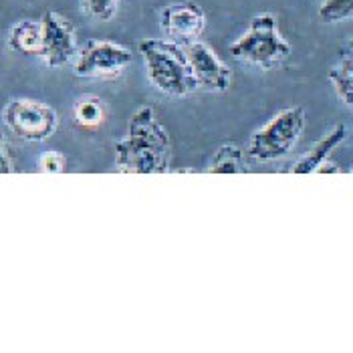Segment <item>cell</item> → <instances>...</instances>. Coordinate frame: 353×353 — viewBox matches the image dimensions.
<instances>
[{
	"label": "cell",
	"instance_id": "52a82bcc",
	"mask_svg": "<svg viewBox=\"0 0 353 353\" xmlns=\"http://www.w3.org/2000/svg\"><path fill=\"white\" fill-rule=\"evenodd\" d=\"M43 23V53L41 59L49 69H61L77 59L79 45L75 27L59 12H45Z\"/></svg>",
	"mask_w": 353,
	"mask_h": 353
},
{
	"label": "cell",
	"instance_id": "5b68a950",
	"mask_svg": "<svg viewBox=\"0 0 353 353\" xmlns=\"http://www.w3.org/2000/svg\"><path fill=\"white\" fill-rule=\"evenodd\" d=\"M2 121L14 136L25 141H45L57 132L59 115L43 101L19 97L4 105Z\"/></svg>",
	"mask_w": 353,
	"mask_h": 353
},
{
	"label": "cell",
	"instance_id": "9a60e30c",
	"mask_svg": "<svg viewBox=\"0 0 353 353\" xmlns=\"http://www.w3.org/2000/svg\"><path fill=\"white\" fill-rule=\"evenodd\" d=\"M317 17L325 25H337L353 19V0H321Z\"/></svg>",
	"mask_w": 353,
	"mask_h": 353
},
{
	"label": "cell",
	"instance_id": "277c9868",
	"mask_svg": "<svg viewBox=\"0 0 353 353\" xmlns=\"http://www.w3.org/2000/svg\"><path fill=\"white\" fill-rule=\"evenodd\" d=\"M305 109L299 105L281 109L276 115L254 130L245 143L246 158L254 162H274L293 152L305 132Z\"/></svg>",
	"mask_w": 353,
	"mask_h": 353
},
{
	"label": "cell",
	"instance_id": "ffe728a7",
	"mask_svg": "<svg viewBox=\"0 0 353 353\" xmlns=\"http://www.w3.org/2000/svg\"><path fill=\"white\" fill-rule=\"evenodd\" d=\"M350 53H353V39L350 41Z\"/></svg>",
	"mask_w": 353,
	"mask_h": 353
},
{
	"label": "cell",
	"instance_id": "6da1fadb",
	"mask_svg": "<svg viewBox=\"0 0 353 353\" xmlns=\"http://www.w3.org/2000/svg\"><path fill=\"white\" fill-rule=\"evenodd\" d=\"M172 162V139L154 108H137L125 136L115 143V170L121 174H165Z\"/></svg>",
	"mask_w": 353,
	"mask_h": 353
},
{
	"label": "cell",
	"instance_id": "5bb4252c",
	"mask_svg": "<svg viewBox=\"0 0 353 353\" xmlns=\"http://www.w3.org/2000/svg\"><path fill=\"white\" fill-rule=\"evenodd\" d=\"M73 119L77 125L87 128V130L97 128L105 119V108L99 101V97L85 95V97H79L73 105Z\"/></svg>",
	"mask_w": 353,
	"mask_h": 353
},
{
	"label": "cell",
	"instance_id": "7c38bea8",
	"mask_svg": "<svg viewBox=\"0 0 353 353\" xmlns=\"http://www.w3.org/2000/svg\"><path fill=\"white\" fill-rule=\"evenodd\" d=\"M245 150L239 148L236 143H224L216 150V154L212 156L210 165H208V174H245L248 172L245 163Z\"/></svg>",
	"mask_w": 353,
	"mask_h": 353
},
{
	"label": "cell",
	"instance_id": "ac0fdd59",
	"mask_svg": "<svg viewBox=\"0 0 353 353\" xmlns=\"http://www.w3.org/2000/svg\"><path fill=\"white\" fill-rule=\"evenodd\" d=\"M10 172H14V168H12L10 156H8V152H6V148H4V143L0 139V174H10Z\"/></svg>",
	"mask_w": 353,
	"mask_h": 353
},
{
	"label": "cell",
	"instance_id": "d6986e66",
	"mask_svg": "<svg viewBox=\"0 0 353 353\" xmlns=\"http://www.w3.org/2000/svg\"><path fill=\"white\" fill-rule=\"evenodd\" d=\"M331 172H333V174H339L341 170H339L337 165H329V162H325L321 168H319V170H317V172H315V174H331Z\"/></svg>",
	"mask_w": 353,
	"mask_h": 353
},
{
	"label": "cell",
	"instance_id": "44dd1931",
	"mask_svg": "<svg viewBox=\"0 0 353 353\" xmlns=\"http://www.w3.org/2000/svg\"><path fill=\"white\" fill-rule=\"evenodd\" d=\"M352 174H353V170H352Z\"/></svg>",
	"mask_w": 353,
	"mask_h": 353
},
{
	"label": "cell",
	"instance_id": "4fadbf2b",
	"mask_svg": "<svg viewBox=\"0 0 353 353\" xmlns=\"http://www.w3.org/2000/svg\"><path fill=\"white\" fill-rule=\"evenodd\" d=\"M327 77L333 85L337 97L345 105L353 108V53H347L337 65H333Z\"/></svg>",
	"mask_w": 353,
	"mask_h": 353
},
{
	"label": "cell",
	"instance_id": "9c48e42d",
	"mask_svg": "<svg viewBox=\"0 0 353 353\" xmlns=\"http://www.w3.org/2000/svg\"><path fill=\"white\" fill-rule=\"evenodd\" d=\"M184 51L190 63L192 75L202 91L224 93L230 87V81H232L230 67H226L224 61L206 43L196 41V43L186 45Z\"/></svg>",
	"mask_w": 353,
	"mask_h": 353
},
{
	"label": "cell",
	"instance_id": "ba28073f",
	"mask_svg": "<svg viewBox=\"0 0 353 353\" xmlns=\"http://www.w3.org/2000/svg\"><path fill=\"white\" fill-rule=\"evenodd\" d=\"M160 28L165 39L186 47L190 43L200 41L204 28H206V14L202 6L196 2H172L163 6L160 12Z\"/></svg>",
	"mask_w": 353,
	"mask_h": 353
},
{
	"label": "cell",
	"instance_id": "2e32d148",
	"mask_svg": "<svg viewBox=\"0 0 353 353\" xmlns=\"http://www.w3.org/2000/svg\"><path fill=\"white\" fill-rule=\"evenodd\" d=\"M119 4L121 0H81L85 14L99 23H109L117 14Z\"/></svg>",
	"mask_w": 353,
	"mask_h": 353
},
{
	"label": "cell",
	"instance_id": "8992f818",
	"mask_svg": "<svg viewBox=\"0 0 353 353\" xmlns=\"http://www.w3.org/2000/svg\"><path fill=\"white\" fill-rule=\"evenodd\" d=\"M134 53L113 41L91 39L83 45L73 61V73L83 79H115L119 77L130 63Z\"/></svg>",
	"mask_w": 353,
	"mask_h": 353
},
{
	"label": "cell",
	"instance_id": "30bf717a",
	"mask_svg": "<svg viewBox=\"0 0 353 353\" xmlns=\"http://www.w3.org/2000/svg\"><path fill=\"white\" fill-rule=\"evenodd\" d=\"M345 125L343 123H337L331 132H327L325 136L321 139H317L307 154H303L297 163L293 165V174L297 176H309V174H315L323 163L327 162V158L331 156V152L345 139Z\"/></svg>",
	"mask_w": 353,
	"mask_h": 353
},
{
	"label": "cell",
	"instance_id": "8fae6325",
	"mask_svg": "<svg viewBox=\"0 0 353 353\" xmlns=\"http://www.w3.org/2000/svg\"><path fill=\"white\" fill-rule=\"evenodd\" d=\"M8 47L27 57H41L43 53V23L25 19L19 21L8 32Z\"/></svg>",
	"mask_w": 353,
	"mask_h": 353
},
{
	"label": "cell",
	"instance_id": "7a4b0ae2",
	"mask_svg": "<svg viewBox=\"0 0 353 353\" xmlns=\"http://www.w3.org/2000/svg\"><path fill=\"white\" fill-rule=\"evenodd\" d=\"M137 51L150 83L170 97H188L200 91L182 45L170 39H141Z\"/></svg>",
	"mask_w": 353,
	"mask_h": 353
},
{
	"label": "cell",
	"instance_id": "3957f363",
	"mask_svg": "<svg viewBox=\"0 0 353 353\" xmlns=\"http://www.w3.org/2000/svg\"><path fill=\"white\" fill-rule=\"evenodd\" d=\"M230 54L261 71H271L283 67L291 59L293 49L281 34L276 17L263 12L256 14L245 32L230 45Z\"/></svg>",
	"mask_w": 353,
	"mask_h": 353
},
{
	"label": "cell",
	"instance_id": "e0dca14e",
	"mask_svg": "<svg viewBox=\"0 0 353 353\" xmlns=\"http://www.w3.org/2000/svg\"><path fill=\"white\" fill-rule=\"evenodd\" d=\"M65 168H67V158L61 152L51 150L39 158V172H43V174H61V172H65Z\"/></svg>",
	"mask_w": 353,
	"mask_h": 353
}]
</instances>
